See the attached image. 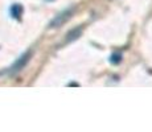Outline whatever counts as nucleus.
<instances>
[{"mask_svg":"<svg viewBox=\"0 0 152 132\" xmlns=\"http://www.w3.org/2000/svg\"><path fill=\"white\" fill-rule=\"evenodd\" d=\"M70 13H72V11H66V12H64L62 15H60V16H58L53 23H52V25L54 26V25H58V24H62V23L69 17V15H70Z\"/></svg>","mask_w":152,"mask_h":132,"instance_id":"1","label":"nucleus"},{"mask_svg":"<svg viewBox=\"0 0 152 132\" xmlns=\"http://www.w3.org/2000/svg\"><path fill=\"white\" fill-rule=\"evenodd\" d=\"M28 57H29V54H25V55H23V57L20 58V61H17V62L15 63V66L12 67V71H17V70H20V69H21V67L24 66V63L27 62Z\"/></svg>","mask_w":152,"mask_h":132,"instance_id":"2","label":"nucleus"},{"mask_svg":"<svg viewBox=\"0 0 152 132\" xmlns=\"http://www.w3.org/2000/svg\"><path fill=\"white\" fill-rule=\"evenodd\" d=\"M23 12V8L20 4H15L12 8H11V13H12L13 17H20V15Z\"/></svg>","mask_w":152,"mask_h":132,"instance_id":"3","label":"nucleus"}]
</instances>
